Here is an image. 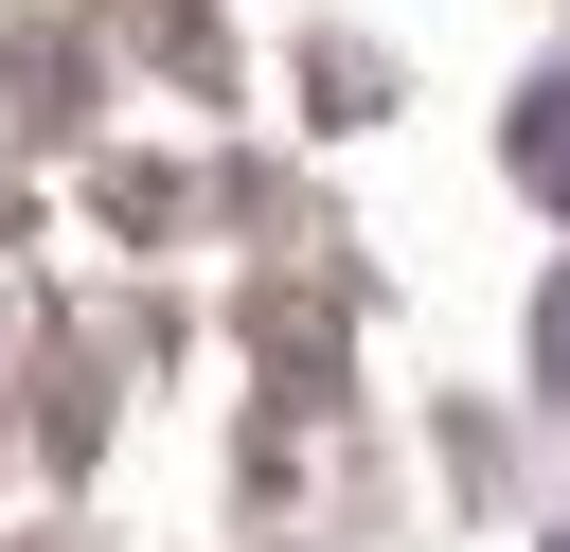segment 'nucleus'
<instances>
[{
  "label": "nucleus",
  "mask_w": 570,
  "mask_h": 552,
  "mask_svg": "<svg viewBox=\"0 0 570 552\" xmlns=\"http://www.w3.org/2000/svg\"><path fill=\"white\" fill-rule=\"evenodd\" d=\"M517 178H534V196H570V89H534V107H517Z\"/></svg>",
  "instance_id": "f257e3e1"
},
{
  "label": "nucleus",
  "mask_w": 570,
  "mask_h": 552,
  "mask_svg": "<svg viewBox=\"0 0 570 552\" xmlns=\"http://www.w3.org/2000/svg\"><path fill=\"white\" fill-rule=\"evenodd\" d=\"M534 374H552V410H570V285L534 303Z\"/></svg>",
  "instance_id": "f03ea898"
},
{
  "label": "nucleus",
  "mask_w": 570,
  "mask_h": 552,
  "mask_svg": "<svg viewBox=\"0 0 570 552\" xmlns=\"http://www.w3.org/2000/svg\"><path fill=\"white\" fill-rule=\"evenodd\" d=\"M552 552H570V534H552Z\"/></svg>",
  "instance_id": "7ed1b4c3"
}]
</instances>
